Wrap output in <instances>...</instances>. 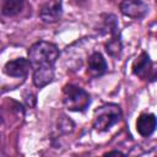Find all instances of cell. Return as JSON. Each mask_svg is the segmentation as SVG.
Here are the masks:
<instances>
[{
  "label": "cell",
  "mask_w": 157,
  "mask_h": 157,
  "mask_svg": "<svg viewBox=\"0 0 157 157\" xmlns=\"http://www.w3.org/2000/svg\"><path fill=\"white\" fill-rule=\"evenodd\" d=\"M25 7V0H2L1 13L6 17L17 16Z\"/></svg>",
  "instance_id": "obj_11"
},
{
  "label": "cell",
  "mask_w": 157,
  "mask_h": 157,
  "mask_svg": "<svg viewBox=\"0 0 157 157\" xmlns=\"http://www.w3.org/2000/svg\"><path fill=\"white\" fill-rule=\"evenodd\" d=\"M105 52L110 55V56H119L120 53H121V49H123V45H121V39H120V36H114L112 37L107 43H105Z\"/></svg>",
  "instance_id": "obj_12"
},
{
  "label": "cell",
  "mask_w": 157,
  "mask_h": 157,
  "mask_svg": "<svg viewBox=\"0 0 157 157\" xmlns=\"http://www.w3.org/2000/svg\"><path fill=\"white\" fill-rule=\"evenodd\" d=\"M63 15V0H47L40 10L39 17L44 23H54Z\"/></svg>",
  "instance_id": "obj_5"
},
{
  "label": "cell",
  "mask_w": 157,
  "mask_h": 157,
  "mask_svg": "<svg viewBox=\"0 0 157 157\" xmlns=\"http://www.w3.org/2000/svg\"><path fill=\"white\" fill-rule=\"evenodd\" d=\"M121 119V109L115 103H107L93 112V128L97 131H108Z\"/></svg>",
  "instance_id": "obj_2"
},
{
  "label": "cell",
  "mask_w": 157,
  "mask_h": 157,
  "mask_svg": "<svg viewBox=\"0 0 157 157\" xmlns=\"http://www.w3.org/2000/svg\"><path fill=\"white\" fill-rule=\"evenodd\" d=\"M136 130L142 137H150L156 130V115L152 113H142L136 120Z\"/></svg>",
  "instance_id": "obj_8"
},
{
  "label": "cell",
  "mask_w": 157,
  "mask_h": 157,
  "mask_svg": "<svg viewBox=\"0 0 157 157\" xmlns=\"http://www.w3.org/2000/svg\"><path fill=\"white\" fill-rule=\"evenodd\" d=\"M105 156H110V155H124L123 152H120V151H109V152H107V153H104Z\"/></svg>",
  "instance_id": "obj_14"
},
{
  "label": "cell",
  "mask_w": 157,
  "mask_h": 157,
  "mask_svg": "<svg viewBox=\"0 0 157 157\" xmlns=\"http://www.w3.org/2000/svg\"><path fill=\"white\" fill-rule=\"evenodd\" d=\"M103 17H104V20H103L104 27L107 28V31L112 34V37L118 36L119 34V26H118L117 17L114 15H104Z\"/></svg>",
  "instance_id": "obj_13"
},
{
  "label": "cell",
  "mask_w": 157,
  "mask_h": 157,
  "mask_svg": "<svg viewBox=\"0 0 157 157\" xmlns=\"http://www.w3.org/2000/svg\"><path fill=\"white\" fill-rule=\"evenodd\" d=\"M120 12L132 20L144 18L148 13V6L141 0H121L119 5Z\"/></svg>",
  "instance_id": "obj_4"
},
{
  "label": "cell",
  "mask_w": 157,
  "mask_h": 157,
  "mask_svg": "<svg viewBox=\"0 0 157 157\" xmlns=\"http://www.w3.org/2000/svg\"><path fill=\"white\" fill-rule=\"evenodd\" d=\"M63 104L67 110L85 112L91 104V96L83 88L69 83L63 88Z\"/></svg>",
  "instance_id": "obj_3"
},
{
  "label": "cell",
  "mask_w": 157,
  "mask_h": 157,
  "mask_svg": "<svg viewBox=\"0 0 157 157\" xmlns=\"http://www.w3.org/2000/svg\"><path fill=\"white\" fill-rule=\"evenodd\" d=\"M76 2H83V1H86V0H75Z\"/></svg>",
  "instance_id": "obj_15"
},
{
  "label": "cell",
  "mask_w": 157,
  "mask_h": 157,
  "mask_svg": "<svg viewBox=\"0 0 157 157\" xmlns=\"http://www.w3.org/2000/svg\"><path fill=\"white\" fill-rule=\"evenodd\" d=\"M59 54V48L54 43L39 40L28 49V61L33 70L54 67Z\"/></svg>",
  "instance_id": "obj_1"
},
{
  "label": "cell",
  "mask_w": 157,
  "mask_h": 157,
  "mask_svg": "<svg viewBox=\"0 0 157 157\" xmlns=\"http://www.w3.org/2000/svg\"><path fill=\"white\" fill-rule=\"evenodd\" d=\"M107 70L108 65L104 56L99 52H93L87 60V72L93 77H98L104 75Z\"/></svg>",
  "instance_id": "obj_7"
},
{
  "label": "cell",
  "mask_w": 157,
  "mask_h": 157,
  "mask_svg": "<svg viewBox=\"0 0 157 157\" xmlns=\"http://www.w3.org/2000/svg\"><path fill=\"white\" fill-rule=\"evenodd\" d=\"M31 64L28 59L17 58L13 60H9L4 65V72L11 77H25L29 71Z\"/></svg>",
  "instance_id": "obj_6"
},
{
  "label": "cell",
  "mask_w": 157,
  "mask_h": 157,
  "mask_svg": "<svg viewBox=\"0 0 157 157\" xmlns=\"http://www.w3.org/2000/svg\"><path fill=\"white\" fill-rule=\"evenodd\" d=\"M132 74L142 80H146L150 77V72L152 71V61L147 53L142 52L140 56L134 61L132 64Z\"/></svg>",
  "instance_id": "obj_9"
},
{
  "label": "cell",
  "mask_w": 157,
  "mask_h": 157,
  "mask_svg": "<svg viewBox=\"0 0 157 157\" xmlns=\"http://www.w3.org/2000/svg\"><path fill=\"white\" fill-rule=\"evenodd\" d=\"M53 80H54V67H44V69L33 70L32 81L36 87L43 88L44 86L49 85Z\"/></svg>",
  "instance_id": "obj_10"
}]
</instances>
